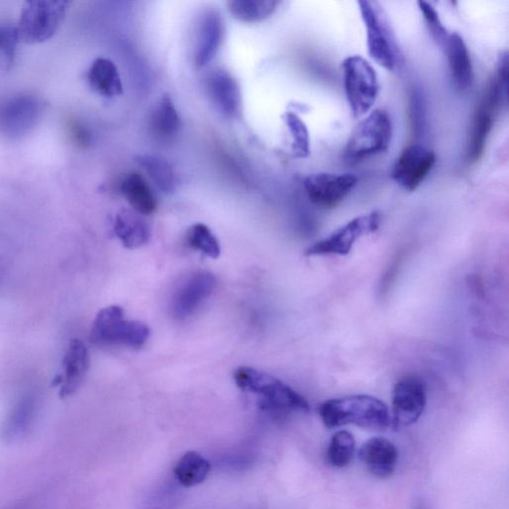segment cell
I'll return each mask as SVG.
<instances>
[{"label": "cell", "instance_id": "cell-1", "mask_svg": "<svg viewBox=\"0 0 509 509\" xmlns=\"http://www.w3.org/2000/svg\"><path fill=\"white\" fill-rule=\"evenodd\" d=\"M318 415L327 429L354 425L385 431L392 427L389 406L371 395H350L327 400L320 404Z\"/></svg>", "mask_w": 509, "mask_h": 509}, {"label": "cell", "instance_id": "cell-2", "mask_svg": "<svg viewBox=\"0 0 509 509\" xmlns=\"http://www.w3.org/2000/svg\"><path fill=\"white\" fill-rule=\"evenodd\" d=\"M234 380L241 390L259 395L265 411L276 415L311 411L304 396L271 374L242 367L235 370Z\"/></svg>", "mask_w": 509, "mask_h": 509}, {"label": "cell", "instance_id": "cell-3", "mask_svg": "<svg viewBox=\"0 0 509 509\" xmlns=\"http://www.w3.org/2000/svg\"><path fill=\"white\" fill-rule=\"evenodd\" d=\"M508 81L507 53H502L497 69L488 87H486L481 102L475 109L468 142V159L478 161L483 154L494 121L500 109L506 103Z\"/></svg>", "mask_w": 509, "mask_h": 509}, {"label": "cell", "instance_id": "cell-4", "mask_svg": "<svg viewBox=\"0 0 509 509\" xmlns=\"http://www.w3.org/2000/svg\"><path fill=\"white\" fill-rule=\"evenodd\" d=\"M151 335L149 327L139 320L125 317L119 306H107L98 313L91 328L90 339L101 347L125 346L140 348Z\"/></svg>", "mask_w": 509, "mask_h": 509}, {"label": "cell", "instance_id": "cell-5", "mask_svg": "<svg viewBox=\"0 0 509 509\" xmlns=\"http://www.w3.org/2000/svg\"><path fill=\"white\" fill-rule=\"evenodd\" d=\"M69 5L57 0L26 3L16 26L20 42L39 44L51 39L62 26Z\"/></svg>", "mask_w": 509, "mask_h": 509}, {"label": "cell", "instance_id": "cell-6", "mask_svg": "<svg viewBox=\"0 0 509 509\" xmlns=\"http://www.w3.org/2000/svg\"><path fill=\"white\" fill-rule=\"evenodd\" d=\"M392 132L389 113L381 109L372 110L352 131L345 150L346 161L356 163L384 152L390 146Z\"/></svg>", "mask_w": 509, "mask_h": 509}, {"label": "cell", "instance_id": "cell-7", "mask_svg": "<svg viewBox=\"0 0 509 509\" xmlns=\"http://www.w3.org/2000/svg\"><path fill=\"white\" fill-rule=\"evenodd\" d=\"M343 83L352 116L359 119L369 114L379 95L378 74L358 55L348 57L342 63Z\"/></svg>", "mask_w": 509, "mask_h": 509}, {"label": "cell", "instance_id": "cell-8", "mask_svg": "<svg viewBox=\"0 0 509 509\" xmlns=\"http://www.w3.org/2000/svg\"><path fill=\"white\" fill-rule=\"evenodd\" d=\"M365 28L370 57L386 70L394 71L400 62V52L396 46L389 20L378 3L358 2Z\"/></svg>", "mask_w": 509, "mask_h": 509}, {"label": "cell", "instance_id": "cell-9", "mask_svg": "<svg viewBox=\"0 0 509 509\" xmlns=\"http://www.w3.org/2000/svg\"><path fill=\"white\" fill-rule=\"evenodd\" d=\"M46 109L42 99L32 94H17L0 104V134L18 140L36 128Z\"/></svg>", "mask_w": 509, "mask_h": 509}, {"label": "cell", "instance_id": "cell-10", "mask_svg": "<svg viewBox=\"0 0 509 509\" xmlns=\"http://www.w3.org/2000/svg\"><path fill=\"white\" fill-rule=\"evenodd\" d=\"M381 216L378 212H372L354 218L347 224L339 227L327 237L315 243L308 247L305 254L307 257L347 256L358 240L361 237L375 234L380 227Z\"/></svg>", "mask_w": 509, "mask_h": 509}, {"label": "cell", "instance_id": "cell-11", "mask_svg": "<svg viewBox=\"0 0 509 509\" xmlns=\"http://www.w3.org/2000/svg\"><path fill=\"white\" fill-rule=\"evenodd\" d=\"M427 384L417 376H407L392 390V428L410 427L422 417L427 406Z\"/></svg>", "mask_w": 509, "mask_h": 509}, {"label": "cell", "instance_id": "cell-12", "mask_svg": "<svg viewBox=\"0 0 509 509\" xmlns=\"http://www.w3.org/2000/svg\"><path fill=\"white\" fill-rule=\"evenodd\" d=\"M357 184L358 177L351 173L319 172L309 174L304 181L309 201L325 209L339 205Z\"/></svg>", "mask_w": 509, "mask_h": 509}, {"label": "cell", "instance_id": "cell-13", "mask_svg": "<svg viewBox=\"0 0 509 509\" xmlns=\"http://www.w3.org/2000/svg\"><path fill=\"white\" fill-rule=\"evenodd\" d=\"M436 161L433 151L421 145L408 146L393 165L392 179L403 190L415 192L433 171Z\"/></svg>", "mask_w": 509, "mask_h": 509}, {"label": "cell", "instance_id": "cell-14", "mask_svg": "<svg viewBox=\"0 0 509 509\" xmlns=\"http://www.w3.org/2000/svg\"><path fill=\"white\" fill-rule=\"evenodd\" d=\"M39 402L38 394L28 390L11 405L0 427V437L6 444H14L27 436L36 421Z\"/></svg>", "mask_w": 509, "mask_h": 509}, {"label": "cell", "instance_id": "cell-15", "mask_svg": "<svg viewBox=\"0 0 509 509\" xmlns=\"http://www.w3.org/2000/svg\"><path fill=\"white\" fill-rule=\"evenodd\" d=\"M216 286L213 274L206 271L193 274L180 287L171 301V315L174 318L184 319L192 316Z\"/></svg>", "mask_w": 509, "mask_h": 509}, {"label": "cell", "instance_id": "cell-16", "mask_svg": "<svg viewBox=\"0 0 509 509\" xmlns=\"http://www.w3.org/2000/svg\"><path fill=\"white\" fill-rule=\"evenodd\" d=\"M88 368L90 356L85 343L78 338L71 340L63 358V372L57 382L62 400L78 391Z\"/></svg>", "mask_w": 509, "mask_h": 509}, {"label": "cell", "instance_id": "cell-17", "mask_svg": "<svg viewBox=\"0 0 509 509\" xmlns=\"http://www.w3.org/2000/svg\"><path fill=\"white\" fill-rule=\"evenodd\" d=\"M358 455L365 469L380 480L392 477L400 460V452L393 442L382 437L365 441Z\"/></svg>", "mask_w": 509, "mask_h": 509}, {"label": "cell", "instance_id": "cell-18", "mask_svg": "<svg viewBox=\"0 0 509 509\" xmlns=\"http://www.w3.org/2000/svg\"><path fill=\"white\" fill-rule=\"evenodd\" d=\"M206 88L210 99L221 113L230 117L240 113L241 90L234 76L224 70H214L207 76Z\"/></svg>", "mask_w": 509, "mask_h": 509}, {"label": "cell", "instance_id": "cell-19", "mask_svg": "<svg viewBox=\"0 0 509 509\" xmlns=\"http://www.w3.org/2000/svg\"><path fill=\"white\" fill-rule=\"evenodd\" d=\"M453 85L460 92H467L473 86V68L466 42L457 32L450 33L444 47Z\"/></svg>", "mask_w": 509, "mask_h": 509}, {"label": "cell", "instance_id": "cell-20", "mask_svg": "<svg viewBox=\"0 0 509 509\" xmlns=\"http://www.w3.org/2000/svg\"><path fill=\"white\" fill-rule=\"evenodd\" d=\"M224 32L223 19L215 11H209L203 16L199 26L194 59L198 68H205L216 57L223 42Z\"/></svg>", "mask_w": 509, "mask_h": 509}, {"label": "cell", "instance_id": "cell-21", "mask_svg": "<svg viewBox=\"0 0 509 509\" xmlns=\"http://www.w3.org/2000/svg\"><path fill=\"white\" fill-rule=\"evenodd\" d=\"M141 216L134 210L125 209L115 218V234L128 249L140 248L150 241L151 228Z\"/></svg>", "mask_w": 509, "mask_h": 509}, {"label": "cell", "instance_id": "cell-22", "mask_svg": "<svg viewBox=\"0 0 509 509\" xmlns=\"http://www.w3.org/2000/svg\"><path fill=\"white\" fill-rule=\"evenodd\" d=\"M87 80L92 90L103 97L115 98L123 94L119 70L109 59L99 57L94 60L88 70Z\"/></svg>", "mask_w": 509, "mask_h": 509}, {"label": "cell", "instance_id": "cell-23", "mask_svg": "<svg viewBox=\"0 0 509 509\" xmlns=\"http://www.w3.org/2000/svg\"><path fill=\"white\" fill-rule=\"evenodd\" d=\"M120 192L134 212L140 215H151L156 212L158 203L150 185L136 172L128 174L120 183Z\"/></svg>", "mask_w": 509, "mask_h": 509}, {"label": "cell", "instance_id": "cell-24", "mask_svg": "<svg viewBox=\"0 0 509 509\" xmlns=\"http://www.w3.org/2000/svg\"><path fill=\"white\" fill-rule=\"evenodd\" d=\"M212 472V463L197 452H187L177 462L173 473L177 482L185 488L203 483Z\"/></svg>", "mask_w": 509, "mask_h": 509}, {"label": "cell", "instance_id": "cell-25", "mask_svg": "<svg viewBox=\"0 0 509 509\" xmlns=\"http://www.w3.org/2000/svg\"><path fill=\"white\" fill-rule=\"evenodd\" d=\"M151 125L154 134L164 140L179 132L181 118L170 96L164 95L160 99L151 115Z\"/></svg>", "mask_w": 509, "mask_h": 509}, {"label": "cell", "instance_id": "cell-26", "mask_svg": "<svg viewBox=\"0 0 509 509\" xmlns=\"http://www.w3.org/2000/svg\"><path fill=\"white\" fill-rule=\"evenodd\" d=\"M280 4L275 0H232L228 7L234 18L246 24H256L269 18Z\"/></svg>", "mask_w": 509, "mask_h": 509}, {"label": "cell", "instance_id": "cell-27", "mask_svg": "<svg viewBox=\"0 0 509 509\" xmlns=\"http://www.w3.org/2000/svg\"><path fill=\"white\" fill-rule=\"evenodd\" d=\"M357 452V441L350 431H338L331 437L327 450V461L331 467L343 469L348 466Z\"/></svg>", "mask_w": 509, "mask_h": 509}, {"label": "cell", "instance_id": "cell-28", "mask_svg": "<svg viewBox=\"0 0 509 509\" xmlns=\"http://www.w3.org/2000/svg\"><path fill=\"white\" fill-rule=\"evenodd\" d=\"M138 162L150 175L160 190L165 193L175 191L176 179L171 165L165 160L153 156H140Z\"/></svg>", "mask_w": 509, "mask_h": 509}, {"label": "cell", "instance_id": "cell-29", "mask_svg": "<svg viewBox=\"0 0 509 509\" xmlns=\"http://www.w3.org/2000/svg\"><path fill=\"white\" fill-rule=\"evenodd\" d=\"M187 243L188 245L201 251L209 258L217 259L220 256L219 242L213 231L205 224L198 223L188 230Z\"/></svg>", "mask_w": 509, "mask_h": 509}, {"label": "cell", "instance_id": "cell-30", "mask_svg": "<svg viewBox=\"0 0 509 509\" xmlns=\"http://www.w3.org/2000/svg\"><path fill=\"white\" fill-rule=\"evenodd\" d=\"M19 42L16 26L0 25V72H8L14 68Z\"/></svg>", "mask_w": 509, "mask_h": 509}, {"label": "cell", "instance_id": "cell-31", "mask_svg": "<svg viewBox=\"0 0 509 509\" xmlns=\"http://www.w3.org/2000/svg\"><path fill=\"white\" fill-rule=\"evenodd\" d=\"M284 119L293 139L292 149L295 156L300 159L307 158L311 149L308 130L303 119L292 112L286 113Z\"/></svg>", "mask_w": 509, "mask_h": 509}, {"label": "cell", "instance_id": "cell-32", "mask_svg": "<svg viewBox=\"0 0 509 509\" xmlns=\"http://www.w3.org/2000/svg\"><path fill=\"white\" fill-rule=\"evenodd\" d=\"M418 6L423 15V18L431 37H433V39L438 43V46L441 48L444 47L450 33L444 25H442L437 10L433 5L426 2H419Z\"/></svg>", "mask_w": 509, "mask_h": 509}, {"label": "cell", "instance_id": "cell-33", "mask_svg": "<svg viewBox=\"0 0 509 509\" xmlns=\"http://www.w3.org/2000/svg\"><path fill=\"white\" fill-rule=\"evenodd\" d=\"M72 134L73 137L80 145H85L90 140V136H88V131L79 124H75L72 126Z\"/></svg>", "mask_w": 509, "mask_h": 509}]
</instances>
